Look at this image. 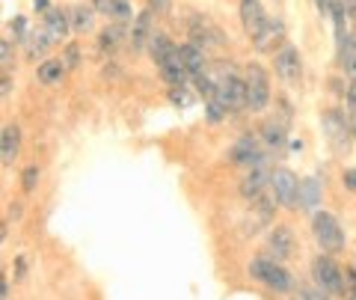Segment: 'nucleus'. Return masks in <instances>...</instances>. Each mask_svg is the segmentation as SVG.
I'll list each match as a JSON object with an SVG mask.
<instances>
[{"label":"nucleus","instance_id":"f3484780","mask_svg":"<svg viewBox=\"0 0 356 300\" xmlns=\"http://www.w3.org/2000/svg\"><path fill=\"white\" fill-rule=\"evenodd\" d=\"M321 196H324V184H321L318 175H309L300 184V211H309V214H315L318 205H321Z\"/></svg>","mask_w":356,"mask_h":300},{"label":"nucleus","instance_id":"f8f14e48","mask_svg":"<svg viewBox=\"0 0 356 300\" xmlns=\"http://www.w3.org/2000/svg\"><path fill=\"white\" fill-rule=\"evenodd\" d=\"M267 253H270V259H276V262L291 259L297 253V238H294L291 226H273L270 229V235H267Z\"/></svg>","mask_w":356,"mask_h":300},{"label":"nucleus","instance_id":"423d86ee","mask_svg":"<svg viewBox=\"0 0 356 300\" xmlns=\"http://www.w3.org/2000/svg\"><path fill=\"white\" fill-rule=\"evenodd\" d=\"M324 131H327V143L332 146V152L344 155L350 149V137H353V128H350V116L341 113L339 107H332L324 113Z\"/></svg>","mask_w":356,"mask_h":300},{"label":"nucleus","instance_id":"0eeeda50","mask_svg":"<svg viewBox=\"0 0 356 300\" xmlns=\"http://www.w3.org/2000/svg\"><path fill=\"white\" fill-rule=\"evenodd\" d=\"M312 280H315V285L321 288V292L344 294V274L330 255H318V259L312 262Z\"/></svg>","mask_w":356,"mask_h":300},{"label":"nucleus","instance_id":"4468645a","mask_svg":"<svg viewBox=\"0 0 356 300\" xmlns=\"http://www.w3.org/2000/svg\"><path fill=\"white\" fill-rule=\"evenodd\" d=\"M336 51L341 72L356 81V36H350L348 27H336Z\"/></svg>","mask_w":356,"mask_h":300},{"label":"nucleus","instance_id":"bb28decb","mask_svg":"<svg viewBox=\"0 0 356 300\" xmlns=\"http://www.w3.org/2000/svg\"><path fill=\"white\" fill-rule=\"evenodd\" d=\"M110 18L122 21V24H131V21L137 18V15H134V9H131L128 0H116V6H113V13H110Z\"/></svg>","mask_w":356,"mask_h":300},{"label":"nucleus","instance_id":"f03ea898","mask_svg":"<svg viewBox=\"0 0 356 300\" xmlns=\"http://www.w3.org/2000/svg\"><path fill=\"white\" fill-rule=\"evenodd\" d=\"M250 276L255 283L273 288V292H280V294L294 288V276L282 268V262L270 259V255H259V259H252L250 262Z\"/></svg>","mask_w":356,"mask_h":300},{"label":"nucleus","instance_id":"7ed1b4c3","mask_svg":"<svg viewBox=\"0 0 356 300\" xmlns=\"http://www.w3.org/2000/svg\"><path fill=\"white\" fill-rule=\"evenodd\" d=\"M312 235L324 253H341L344 250V229L330 211H315L312 214Z\"/></svg>","mask_w":356,"mask_h":300},{"label":"nucleus","instance_id":"39448f33","mask_svg":"<svg viewBox=\"0 0 356 300\" xmlns=\"http://www.w3.org/2000/svg\"><path fill=\"white\" fill-rule=\"evenodd\" d=\"M273 72L285 86H300V81H303V57H300L297 45L285 42V45L273 54Z\"/></svg>","mask_w":356,"mask_h":300},{"label":"nucleus","instance_id":"c9c22d12","mask_svg":"<svg viewBox=\"0 0 356 300\" xmlns=\"http://www.w3.org/2000/svg\"><path fill=\"white\" fill-rule=\"evenodd\" d=\"M303 300H327L321 292H315V288H309V292H303Z\"/></svg>","mask_w":356,"mask_h":300},{"label":"nucleus","instance_id":"a19ab883","mask_svg":"<svg viewBox=\"0 0 356 300\" xmlns=\"http://www.w3.org/2000/svg\"><path fill=\"white\" fill-rule=\"evenodd\" d=\"M350 116V128H353V137H356V113H348Z\"/></svg>","mask_w":356,"mask_h":300},{"label":"nucleus","instance_id":"6e6552de","mask_svg":"<svg viewBox=\"0 0 356 300\" xmlns=\"http://www.w3.org/2000/svg\"><path fill=\"white\" fill-rule=\"evenodd\" d=\"M300 184H303V179H297V173L285 170V166L273 170V182H270L273 199L282 208H297L300 205Z\"/></svg>","mask_w":356,"mask_h":300},{"label":"nucleus","instance_id":"a211bd4d","mask_svg":"<svg viewBox=\"0 0 356 300\" xmlns=\"http://www.w3.org/2000/svg\"><path fill=\"white\" fill-rule=\"evenodd\" d=\"M158 72H161V81H163L166 86H187V81H193L191 72H187L184 63H181V45H178L175 57H172L170 63H163Z\"/></svg>","mask_w":356,"mask_h":300},{"label":"nucleus","instance_id":"9b49d317","mask_svg":"<svg viewBox=\"0 0 356 300\" xmlns=\"http://www.w3.org/2000/svg\"><path fill=\"white\" fill-rule=\"evenodd\" d=\"M273 182V166L270 161L261 164V166H252V170L241 179V196L243 199H250V203H255L261 194H264V187Z\"/></svg>","mask_w":356,"mask_h":300},{"label":"nucleus","instance_id":"9d476101","mask_svg":"<svg viewBox=\"0 0 356 300\" xmlns=\"http://www.w3.org/2000/svg\"><path fill=\"white\" fill-rule=\"evenodd\" d=\"M229 164H235V166H247V170H252V166H261L267 164V152L255 143L250 134L247 137H241L235 146L229 149Z\"/></svg>","mask_w":356,"mask_h":300},{"label":"nucleus","instance_id":"c756f323","mask_svg":"<svg viewBox=\"0 0 356 300\" xmlns=\"http://www.w3.org/2000/svg\"><path fill=\"white\" fill-rule=\"evenodd\" d=\"M0 65H3V72L13 65V42L9 39H0Z\"/></svg>","mask_w":356,"mask_h":300},{"label":"nucleus","instance_id":"473e14b6","mask_svg":"<svg viewBox=\"0 0 356 300\" xmlns=\"http://www.w3.org/2000/svg\"><path fill=\"white\" fill-rule=\"evenodd\" d=\"M146 6L152 9L154 15H163V13H170V0H146Z\"/></svg>","mask_w":356,"mask_h":300},{"label":"nucleus","instance_id":"ddd939ff","mask_svg":"<svg viewBox=\"0 0 356 300\" xmlns=\"http://www.w3.org/2000/svg\"><path fill=\"white\" fill-rule=\"evenodd\" d=\"M152 36H154V13L146 6L143 13H137V18L131 21V36H128L131 51H149Z\"/></svg>","mask_w":356,"mask_h":300},{"label":"nucleus","instance_id":"2f4dec72","mask_svg":"<svg viewBox=\"0 0 356 300\" xmlns=\"http://www.w3.org/2000/svg\"><path fill=\"white\" fill-rule=\"evenodd\" d=\"M92 6H95L98 15H107L110 18V13H113V6H116V0H92Z\"/></svg>","mask_w":356,"mask_h":300},{"label":"nucleus","instance_id":"5701e85b","mask_svg":"<svg viewBox=\"0 0 356 300\" xmlns=\"http://www.w3.org/2000/svg\"><path fill=\"white\" fill-rule=\"evenodd\" d=\"M69 18H72V33H89L95 24V6L77 3V6H72Z\"/></svg>","mask_w":356,"mask_h":300},{"label":"nucleus","instance_id":"393cba45","mask_svg":"<svg viewBox=\"0 0 356 300\" xmlns=\"http://www.w3.org/2000/svg\"><path fill=\"white\" fill-rule=\"evenodd\" d=\"M39 179H42V170H39L36 164L24 166V173H21V187H24V194H33V191H36Z\"/></svg>","mask_w":356,"mask_h":300},{"label":"nucleus","instance_id":"f257e3e1","mask_svg":"<svg viewBox=\"0 0 356 300\" xmlns=\"http://www.w3.org/2000/svg\"><path fill=\"white\" fill-rule=\"evenodd\" d=\"M214 102H220L226 107V113H241L247 110V81L222 65L220 74H217V93H214Z\"/></svg>","mask_w":356,"mask_h":300},{"label":"nucleus","instance_id":"2eb2a0df","mask_svg":"<svg viewBox=\"0 0 356 300\" xmlns=\"http://www.w3.org/2000/svg\"><path fill=\"white\" fill-rule=\"evenodd\" d=\"M44 36L51 39V45H57V42L63 39H69V33H72V18L69 13H63V9H48L44 13Z\"/></svg>","mask_w":356,"mask_h":300},{"label":"nucleus","instance_id":"a878e982","mask_svg":"<svg viewBox=\"0 0 356 300\" xmlns=\"http://www.w3.org/2000/svg\"><path fill=\"white\" fill-rule=\"evenodd\" d=\"M170 104H175V107H191L193 104V95L187 93V86H170Z\"/></svg>","mask_w":356,"mask_h":300},{"label":"nucleus","instance_id":"1a4fd4ad","mask_svg":"<svg viewBox=\"0 0 356 300\" xmlns=\"http://www.w3.org/2000/svg\"><path fill=\"white\" fill-rule=\"evenodd\" d=\"M238 15H241L243 33H247L252 42L259 39L267 27H270V15H267V9L261 6V0H241V3H238Z\"/></svg>","mask_w":356,"mask_h":300},{"label":"nucleus","instance_id":"20e7f679","mask_svg":"<svg viewBox=\"0 0 356 300\" xmlns=\"http://www.w3.org/2000/svg\"><path fill=\"white\" fill-rule=\"evenodd\" d=\"M247 81V110L250 113H264L270 107V74H267L259 63H250L243 72Z\"/></svg>","mask_w":356,"mask_h":300},{"label":"nucleus","instance_id":"aec40b11","mask_svg":"<svg viewBox=\"0 0 356 300\" xmlns=\"http://www.w3.org/2000/svg\"><path fill=\"white\" fill-rule=\"evenodd\" d=\"M21 152V128L18 125H6L3 134H0V164L13 166Z\"/></svg>","mask_w":356,"mask_h":300},{"label":"nucleus","instance_id":"4c0bfd02","mask_svg":"<svg viewBox=\"0 0 356 300\" xmlns=\"http://www.w3.org/2000/svg\"><path fill=\"white\" fill-rule=\"evenodd\" d=\"M33 6H36L39 13H48V9H51V6H48V0H33Z\"/></svg>","mask_w":356,"mask_h":300},{"label":"nucleus","instance_id":"72a5a7b5","mask_svg":"<svg viewBox=\"0 0 356 300\" xmlns=\"http://www.w3.org/2000/svg\"><path fill=\"white\" fill-rule=\"evenodd\" d=\"M9 93H13V81H9V74L3 72V84H0V95L9 98Z\"/></svg>","mask_w":356,"mask_h":300},{"label":"nucleus","instance_id":"dca6fc26","mask_svg":"<svg viewBox=\"0 0 356 300\" xmlns=\"http://www.w3.org/2000/svg\"><path fill=\"white\" fill-rule=\"evenodd\" d=\"M128 36H131L128 24H122V21H113V24H107L102 33H98V48H102L104 54H113V51H119L122 45H125Z\"/></svg>","mask_w":356,"mask_h":300},{"label":"nucleus","instance_id":"412c9836","mask_svg":"<svg viewBox=\"0 0 356 300\" xmlns=\"http://www.w3.org/2000/svg\"><path fill=\"white\" fill-rule=\"evenodd\" d=\"M65 63L63 57H48V60H42L39 63V69H36V77H39V84L42 86H57L63 77H65Z\"/></svg>","mask_w":356,"mask_h":300},{"label":"nucleus","instance_id":"f704fd0d","mask_svg":"<svg viewBox=\"0 0 356 300\" xmlns=\"http://www.w3.org/2000/svg\"><path fill=\"white\" fill-rule=\"evenodd\" d=\"M15 271H18V280H24V274H27V262H24V255L15 262Z\"/></svg>","mask_w":356,"mask_h":300},{"label":"nucleus","instance_id":"b1692460","mask_svg":"<svg viewBox=\"0 0 356 300\" xmlns=\"http://www.w3.org/2000/svg\"><path fill=\"white\" fill-rule=\"evenodd\" d=\"M261 140H264V146L267 149H273V152H280L282 146H285V140H288V134H285V125H280V122H264V128H261Z\"/></svg>","mask_w":356,"mask_h":300},{"label":"nucleus","instance_id":"ea45409f","mask_svg":"<svg viewBox=\"0 0 356 300\" xmlns=\"http://www.w3.org/2000/svg\"><path fill=\"white\" fill-rule=\"evenodd\" d=\"M0 297L9 300V285H6V280H0Z\"/></svg>","mask_w":356,"mask_h":300},{"label":"nucleus","instance_id":"7c9ffc66","mask_svg":"<svg viewBox=\"0 0 356 300\" xmlns=\"http://www.w3.org/2000/svg\"><path fill=\"white\" fill-rule=\"evenodd\" d=\"M341 184L348 187L350 194H356V166H350V170H344V173H341Z\"/></svg>","mask_w":356,"mask_h":300},{"label":"nucleus","instance_id":"6ab92c4d","mask_svg":"<svg viewBox=\"0 0 356 300\" xmlns=\"http://www.w3.org/2000/svg\"><path fill=\"white\" fill-rule=\"evenodd\" d=\"M175 54H178V45H175V42L166 36V33H158V30H154V36H152V42H149V57H152V63L161 69V65H163V63H170Z\"/></svg>","mask_w":356,"mask_h":300},{"label":"nucleus","instance_id":"e433bc0d","mask_svg":"<svg viewBox=\"0 0 356 300\" xmlns=\"http://www.w3.org/2000/svg\"><path fill=\"white\" fill-rule=\"evenodd\" d=\"M344 6H348V18L356 21V0H344Z\"/></svg>","mask_w":356,"mask_h":300},{"label":"nucleus","instance_id":"58836bf2","mask_svg":"<svg viewBox=\"0 0 356 300\" xmlns=\"http://www.w3.org/2000/svg\"><path fill=\"white\" fill-rule=\"evenodd\" d=\"M348 280H350V288H353V292H350V297L356 300V274H353V271H348Z\"/></svg>","mask_w":356,"mask_h":300},{"label":"nucleus","instance_id":"c85d7f7f","mask_svg":"<svg viewBox=\"0 0 356 300\" xmlns=\"http://www.w3.org/2000/svg\"><path fill=\"white\" fill-rule=\"evenodd\" d=\"M205 116H208V122H222L226 119V107H222L220 102H214V98H208V107H205Z\"/></svg>","mask_w":356,"mask_h":300},{"label":"nucleus","instance_id":"4be33fe9","mask_svg":"<svg viewBox=\"0 0 356 300\" xmlns=\"http://www.w3.org/2000/svg\"><path fill=\"white\" fill-rule=\"evenodd\" d=\"M181 63H184V69L191 72V77L205 74V65H208V60H205V48L193 45V42H184V45H181Z\"/></svg>","mask_w":356,"mask_h":300},{"label":"nucleus","instance_id":"cd10ccee","mask_svg":"<svg viewBox=\"0 0 356 300\" xmlns=\"http://www.w3.org/2000/svg\"><path fill=\"white\" fill-rule=\"evenodd\" d=\"M63 63H65V69H77V65H81V48H77V42H69V45H65Z\"/></svg>","mask_w":356,"mask_h":300}]
</instances>
